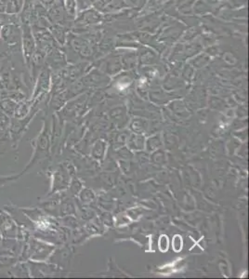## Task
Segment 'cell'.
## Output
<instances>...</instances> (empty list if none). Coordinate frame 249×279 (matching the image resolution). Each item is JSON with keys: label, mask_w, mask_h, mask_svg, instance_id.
<instances>
[{"label": "cell", "mask_w": 249, "mask_h": 279, "mask_svg": "<svg viewBox=\"0 0 249 279\" xmlns=\"http://www.w3.org/2000/svg\"><path fill=\"white\" fill-rule=\"evenodd\" d=\"M51 123L48 122L47 118H43V126L39 133L34 139L29 140L33 148V153L29 162L21 172L22 176L27 174L33 167L46 160L50 156L51 147Z\"/></svg>", "instance_id": "6da1fadb"}, {"label": "cell", "mask_w": 249, "mask_h": 279, "mask_svg": "<svg viewBox=\"0 0 249 279\" xmlns=\"http://www.w3.org/2000/svg\"><path fill=\"white\" fill-rule=\"evenodd\" d=\"M39 103L40 101H34L32 106L31 111L24 116L23 118H11V124L9 127V133L12 141V146L13 150H18L19 145L23 139V135L27 131L30 123L33 121L34 116L39 111Z\"/></svg>", "instance_id": "7a4b0ae2"}, {"label": "cell", "mask_w": 249, "mask_h": 279, "mask_svg": "<svg viewBox=\"0 0 249 279\" xmlns=\"http://www.w3.org/2000/svg\"><path fill=\"white\" fill-rule=\"evenodd\" d=\"M47 173L51 179V183L50 189L46 197L68 189L71 181V175L64 163L50 166L47 168Z\"/></svg>", "instance_id": "3957f363"}, {"label": "cell", "mask_w": 249, "mask_h": 279, "mask_svg": "<svg viewBox=\"0 0 249 279\" xmlns=\"http://www.w3.org/2000/svg\"><path fill=\"white\" fill-rule=\"evenodd\" d=\"M3 211L11 215L14 222L18 224V226L23 227L24 229L30 231V233H32L34 229V223L23 213L20 207H17L16 205L10 203L3 207Z\"/></svg>", "instance_id": "277c9868"}, {"label": "cell", "mask_w": 249, "mask_h": 279, "mask_svg": "<svg viewBox=\"0 0 249 279\" xmlns=\"http://www.w3.org/2000/svg\"><path fill=\"white\" fill-rule=\"evenodd\" d=\"M19 231L18 224L14 222L9 213L0 212V232L4 238H16Z\"/></svg>", "instance_id": "5b68a950"}, {"label": "cell", "mask_w": 249, "mask_h": 279, "mask_svg": "<svg viewBox=\"0 0 249 279\" xmlns=\"http://www.w3.org/2000/svg\"><path fill=\"white\" fill-rule=\"evenodd\" d=\"M50 89V78L49 74L47 70H44L40 73L36 85L34 87V93L32 95L31 101L34 103V101H40L44 98V95Z\"/></svg>", "instance_id": "8992f818"}, {"label": "cell", "mask_w": 249, "mask_h": 279, "mask_svg": "<svg viewBox=\"0 0 249 279\" xmlns=\"http://www.w3.org/2000/svg\"><path fill=\"white\" fill-rule=\"evenodd\" d=\"M9 275L12 278H31L30 269L27 262H18L12 266Z\"/></svg>", "instance_id": "52a82bcc"}, {"label": "cell", "mask_w": 249, "mask_h": 279, "mask_svg": "<svg viewBox=\"0 0 249 279\" xmlns=\"http://www.w3.org/2000/svg\"><path fill=\"white\" fill-rule=\"evenodd\" d=\"M76 206L73 199L69 197L68 196H64L61 200L60 204V217H64V216H72L76 215Z\"/></svg>", "instance_id": "ba28073f"}, {"label": "cell", "mask_w": 249, "mask_h": 279, "mask_svg": "<svg viewBox=\"0 0 249 279\" xmlns=\"http://www.w3.org/2000/svg\"><path fill=\"white\" fill-rule=\"evenodd\" d=\"M23 48L25 50V58L27 62L30 61L33 51H34V40L32 33H30L29 29L25 27L24 30V35H23Z\"/></svg>", "instance_id": "9c48e42d"}, {"label": "cell", "mask_w": 249, "mask_h": 279, "mask_svg": "<svg viewBox=\"0 0 249 279\" xmlns=\"http://www.w3.org/2000/svg\"><path fill=\"white\" fill-rule=\"evenodd\" d=\"M19 262L18 257L14 256L8 251L0 250V270L3 268H11Z\"/></svg>", "instance_id": "30bf717a"}, {"label": "cell", "mask_w": 249, "mask_h": 279, "mask_svg": "<svg viewBox=\"0 0 249 279\" xmlns=\"http://www.w3.org/2000/svg\"><path fill=\"white\" fill-rule=\"evenodd\" d=\"M16 106H17V101L10 98H5V99L0 100V110L4 112L10 117H13L14 113L16 110Z\"/></svg>", "instance_id": "8fae6325"}, {"label": "cell", "mask_w": 249, "mask_h": 279, "mask_svg": "<svg viewBox=\"0 0 249 279\" xmlns=\"http://www.w3.org/2000/svg\"><path fill=\"white\" fill-rule=\"evenodd\" d=\"M9 146L12 148L9 131H4L0 129V156L8 150Z\"/></svg>", "instance_id": "7c38bea8"}, {"label": "cell", "mask_w": 249, "mask_h": 279, "mask_svg": "<svg viewBox=\"0 0 249 279\" xmlns=\"http://www.w3.org/2000/svg\"><path fill=\"white\" fill-rule=\"evenodd\" d=\"M106 144L103 141H98L92 148V156L98 160H102L105 155Z\"/></svg>", "instance_id": "4fadbf2b"}, {"label": "cell", "mask_w": 249, "mask_h": 279, "mask_svg": "<svg viewBox=\"0 0 249 279\" xmlns=\"http://www.w3.org/2000/svg\"><path fill=\"white\" fill-rule=\"evenodd\" d=\"M129 142L130 148L134 150H140L143 148L144 145V138L140 136H133Z\"/></svg>", "instance_id": "5bb4252c"}, {"label": "cell", "mask_w": 249, "mask_h": 279, "mask_svg": "<svg viewBox=\"0 0 249 279\" xmlns=\"http://www.w3.org/2000/svg\"><path fill=\"white\" fill-rule=\"evenodd\" d=\"M94 198H95V195L91 190L82 189L80 191V199L83 203L91 202L94 200Z\"/></svg>", "instance_id": "9a60e30c"}, {"label": "cell", "mask_w": 249, "mask_h": 279, "mask_svg": "<svg viewBox=\"0 0 249 279\" xmlns=\"http://www.w3.org/2000/svg\"><path fill=\"white\" fill-rule=\"evenodd\" d=\"M11 118L9 115H7L4 112L0 110V129L4 131H8L10 124H11Z\"/></svg>", "instance_id": "2e32d148"}, {"label": "cell", "mask_w": 249, "mask_h": 279, "mask_svg": "<svg viewBox=\"0 0 249 279\" xmlns=\"http://www.w3.org/2000/svg\"><path fill=\"white\" fill-rule=\"evenodd\" d=\"M70 192L72 195L76 196L78 194H79L80 191L82 190V184L79 181L78 179L74 178L72 181H70Z\"/></svg>", "instance_id": "e0dca14e"}, {"label": "cell", "mask_w": 249, "mask_h": 279, "mask_svg": "<svg viewBox=\"0 0 249 279\" xmlns=\"http://www.w3.org/2000/svg\"><path fill=\"white\" fill-rule=\"evenodd\" d=\"M160 145H161V142H160V138H159L158 136H154V137L148 139V151H154V150H156L158 146H160Z\"/></svg>", "instance_id": "ac0fdd59"}, {"label": "cell", "mask_w": 249, "mask_h": 279, "mask_svg": "<svg viewBox=\"0 0 249 279\" xmlns=\"http://www.w3.org/2000/svg\"><path fill=\"white\" fill-rule=\"evenodd\" d=\"M208 60H209L208 56L205 55V54L197 56L196 59H194V61H193V65H194V66H204L208 63Z\"/></svg>", "instance_id": "d6986e66"}, {"label": "cell", "mask_w": 249, "mask_h": 279, "mask_svg": "<svg viewBox=\"0 0 249 279\" xmlns=\"http://www.w3.org/2000/svg\"><path fill=\"white\" fill-rule=\"evenodd\" d=\"M144 121L142 120H140V119H137V120H134L132 124H131V129L137 132V133H140L144 131Z\"/></svg>", "instance_id": "ffe728a7"}, {"label": "cell", "mask_w": 249, "mask_h": 279, "mask_svg": "<svg viewBox=\"0 0 249 279\" xmlns=\"http://www.w3.org/2000/svg\"><path fill=\"white\" fill-rule=\"evenodd\" d=\"M124 66L127 68H131L136 64V57L134 54H127L123 58Z\"/></svg>", "instance_id": "44dd1931"}, {"label": "cell", "mask_w": 249, "mask_h": 279, "mask_svg": "<svg viewBox=\"0 0 249 279\" xmlns=\"http://www.w3.org/2000/svg\"><path fill=\"white\" fill-rule=\"evenodd\" d=\"M111 115L115 120H122L125 115V111L123 108L118 107V108H115L114 110L111 112Z\"/></svg>", "instance_id": "7402d4cb"}, {"label": "cell", "mask_w": 249, "mask_h": 279, "mask_svg": "<svg viewBox=\"0 0 249 279\" xmlns=\"http://www.w3.org/2000/svg\"><path fill=\"white\" fill-rule=\"evenodd\" d=\"M169 245H170L169 237L167 235H162L160 237V239H159V248H160V250L163 251V252L167 251L168 248H169Z\"/></svg>", "instance_id": "603a6c76"}, {"label": "cell", "mask_w": 249, "mask_h": 279, "mask_svg": "<svg viewBox=\"0 0 249 279\" xmlns=\"http://www.w3.org/2000/svg\"><path fill=\"white\" fill-rule=\"evenodd\" d=\"M173 247L175 249V251H180L182 247V239H181V236L180 235H176L173 239Z\"/></svg>", "instance_id": "cb8c5ba5"}, {"label": "cell", "mask_w": 249, "mask_h": 279, "mask_svg": "<svg viewBox=\"0 0 249 279\" xmlns=\"http://www.w3.org/2000/svg\"><path fill=\"white\" fill-rule=\"evenodd\" d=\"M66 9L68 10L72 15L75 14L76 12V6H77V1L76 0H66Z\"/></svg>", "instance_id": "d4e9b609"}, {"label": "cell", "mask_w": 249, "mask_h": 279, "mask_svg": "<svg viewBox=\"0 0 249 279\" xmlns=\"http://www.w3.org/2000/svg\"><path fill=\"white\" fill-rule=\"evenodd\" d=\"M193 0H182L181 1V8H189L191 3H193Z\"/></svg>", "instance_id": "484cf974"}, {"label": "cell", "mask_w": 249, "mask_h": 279, "mask_svg": "<svg viewBox=\"0 0 249 279\" xmlns=\"http://www.w3.org/2000/svg\"><path fill=\"white\" fill-rule=\"evenodd\" d=\"M43 2H45L46 4H50L53 0H42Z\"/></svg>", "instance_id": "4316f807"}, {"label": "cell", "mask_w": 249, "mask_h": 279, "mask_svg": "<svg viewBox=\"0 0 249 279\" xmlns=\"http://www.w3.org/2000/svg\"><path fill=\"white\" fill-rule=\"evenodd\" d=\"M2 239H3V236H2L1 232H0V246H1V243H2Z\"/></svg>", "instance_id": "83f0119b"}, {"label": "cell", "mask_w": 249, "mask_h": 279, "mask_svg": "<svg viewBox=\"0 0 249 279\" xmlns=\"http://www.w3.org/2000/svg\"><path fill=\"white\" fill-rule=\"evenodd\" d=\"M1 211H2V209H1V208H0V212H1Z\"/></svg>", "instance_id": "f1b7e54d"}]
</instances>
